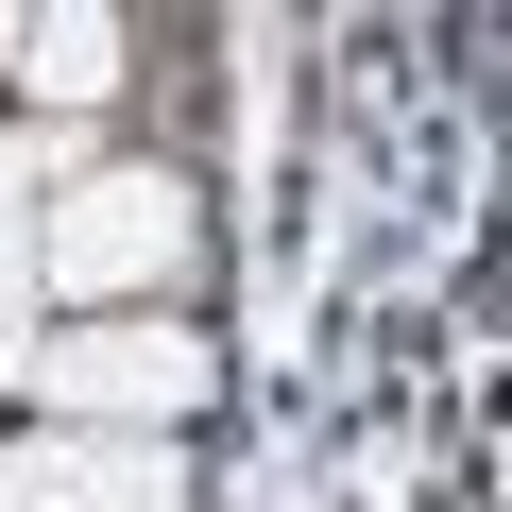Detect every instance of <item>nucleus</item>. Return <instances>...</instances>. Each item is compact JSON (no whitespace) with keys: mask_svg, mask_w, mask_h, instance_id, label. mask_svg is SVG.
<instances>
[{"mask_svg":"<svg viewBox=\"0 0 512 512\" xmlns=\"http://www.w3.org/2000/svg\"><path fill=\"white\" fill-rule=\"evenodd\" d=\"M18 393L52 410V427H188L205 393H222V359H205V325H154V308H120V325H69V342H35L18 359Z\"/></svg>","mask_w":512,"mask_h":512,"instance_id":"obj_1","label":"nucleus"},{"mask_svg":"<svg viewBox=\"0 0 512 512\" xmlns=\"http://www.w3.org/2000/svg\"><path fill=\"white\" fill-rule=\"evenodd\" d=\"M188 256H205V205H188V171H86V188L52 205V274H69V291H103V308H137V291H188Z\"/></svg>","mask_w":512,"mask_h":512,"instance_id":"obj_2","label":"nucleus"},{"mask_svg":"<svg viewBox=\"0 0 512 512\" xmlns=\"http://www.w3.org/2000/svg\"><path fill=\"white\" fill-rule=\"evenodd\" d=\"M0 512H188V461L137 427H35L0 461Z\"/></svg>","mask_w":512,"mask_h":512,"instance_id":"obj_3","label":"nucleus"},{"mask_svg":"<svg viewBox=\"0 0 512 512\" xmlns=\"http://www.w3.org/2000/svg\"><path fill=\"white\" fill-rule=\"evenodd\" d=\"M18 86H35V103H103V86H120V18H35V35H18Z\"/></svg>","mask_w":512,"mask_h":512,"instance_id":"obj_4","label":"nucleus"},{"mask_svg":"<svg viewBox=\"0 0 512 512\" xmlns=\"http://www.w3.org/2000/svg\"><path fill=\"white\" fill-rule=\"evenodd\" d=\"M18 188H35V154L0 137V308H18Z\"/></svg>","mask_w":512,"mask_h":512,"instance_id":"obj_5","label":"nucleus"},{"mask_svg":"<svg viewBox=\"0 0 512 512\" xmlns=\"http://www.w3.org/2000/svg\"><path fill=\"white\" fill-rule=\"evenodd\" d=\"M18 35H35V18H0V69H18Z\"/></svg>","mask_w":512,"mask_h":512,"instance_id":"obj_6","label":"nucleus"}]
</instances>
